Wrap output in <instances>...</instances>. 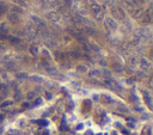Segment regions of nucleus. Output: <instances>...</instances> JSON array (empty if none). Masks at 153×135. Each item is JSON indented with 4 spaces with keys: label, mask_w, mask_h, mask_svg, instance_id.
Here are the masks:
<instances>
[{
    "label": "nucleus",
    "mask_w": 153,
    "mask_h": 135,
    "mask_svg": "<svg viewBox=\"0 0 153 135\" xmlns=\"http://www.w3.org/2000/svg\"><path fill=\"white\" fill-rule=\"evenodd\" d=\"M111 12H112V14H114L117 19H120V20H122V19L125 18V12H123V10L120 9V7H112Z\"/></svg>",
    "instance_id": "obj_1"
},
{
    "label": "nucleus",
    "mask_w": 153,
    "mask_h": 135,
    "mask_svg": "<svg viewBox=\"0 0 153 135\" xmlns=\"http://www.w3.org/2000/svg\"><path fill=\"white\" fill-rule=\"evenodd\" d=\"M7 18H9L10 23H12V24H17V23L19 22V16H18V14H16V13H13V12L9 13Z\"/></svg>",
    "instance_id": "obj_2"
},
{
    "label": "nucleus",
    "mask_w": 153,
    "mask_h": 135,
    "mask_svg": "<svg viewBox=\"0 0 153 135\" xmlns=\"http://www.w3.org/2000/svg\"><path fill=\"white\" fill-rule=\"evenodd\" d=\"M107 27L112 29V30H115V29H117V23L112 19L111 17H108L107 18Z\"/></svg>",
    "instance_id": "obj_3"
},
{
    "label": "nucleus",
    "mask_w": 153,
    "mask_h": 135,
    "mask_svg": "<svg viewBox=\"0 0 153 135\" xmlns=\"http://www.w3.org/2000/svg\"><path fill=\"white\" fill-rule=\"evenodd\" d=\"M48 18L52 20V22H59L60 20V14L57 13V12H49L48 13Z\"/></svg>",
    "instance_id": "obj_4"
},
{
    "label": "nucleus",
    "mask_w": 153,
    "mask_h": 135,
    "mask_svg": "<svg viewBox=\"0 0 153 135\" xmlns=\"http://www.w3.org/2000/svg\"><path fill=\"white\" fill-rule=\"evenodd\" d=\"M132 14H133V17H134V18L140 19V18L145 14V11H144L142 9H136V10H134V11H133V13H132Z\"/></svg>",
    "instance_id": "obj_5"
},
{
    "label": "nucleus",
    "mask_w": 153,
    "mask_h": 135,
    "mask_svg": "<svg viewBox=\"0 0 153 135\" xmlns=\"http://www.w3.org/2000/svg\"><path fill=\"white\" fill-rule=\"evenodd\" d=\"M91 10H92L93 14H97V13L103 12V11H102V7H100L98 4H95V2H92V4H91Z\"/></svg>",
    "instance_id": "obj_6"
},
{
    "label": "nucleus",
    "mask_w": 153,
    "mask_h": 135,
    "mask_svg": "<svg viewBox=\"0 0 153 135\" xmlns=\"http://www.w3.org/2000/svg\"><path fill=\"white\" fill-rule=\"evenodd\" d=\"M151 20H152L151 16H148V14H146V13L141 17V23H142L144 25H147V24H150V23H151Z\"/></svg>",
    "instance_id": "obj_7"
},
{
    "label": "nucleus",
    "mask_w": 153,
    "mask_h": 135,
    "mask_svg": "<svg viewBox=\"0 0 153 135\" xmlns=\"http://www.w3.org/2000/svg\"><path fill=\"white\" fill-rule=\"evenodd\" d=\"M55 57L57 61H63V59H65V54L61 52V50H56L55 52Z\"/></svg>",
    "instance_id": "obj_8"
},
{
    "label": "nucleus",
    "mask_w": 153,
    "mask_h": 135,
    "mask_svg": "<svg viewBox=\"0 0 153 135\" xmlns=\"http://www.w3.org/2000/svg\"><path fill=\"white\" fill-rule=\"evenodd\" d=\"M32 20H34V22H35L36 24H38V25H40L41 27H45L44 22L42 20L41 18H37V17H35V16H34V17H32Z\"/></svg>",
    "instance_id": "obj_9"
},
{
    "label": "nucleus",
    "mask_w": 153,
    "mask_h": 135,
    "mask_svg": "<svg viewBox=\"0 0 153 135\" xmlns=\"http://www.w3.org/2000/svg\"><path fill=\"white\" fill-rule=\"evenodd\" d=\"M85 32H86L87 35H91V36H96V35H97V30H95V29L89 27L85 29Z\"/></svg>",
    "instance_id": "obj_10"
},
{
    "label": "nucleus",
    "mask_w": 153,
    "mask_h": 135,
    "mask_svg": "<svg viewBox=\"0 0 153 135\" xmlns=\"http://www.w3.org/2000/svg\"><path fill=\"white\" fill-rule=\"evenodd\" d=\"M141 68L145 69V71L150 68V63H148V61H147L146 59H142V60H141Z\"/></svg>",
    "instance_id": "obj_11"
},
{
    "label": "nucleus",
    "mask_w": 153,
    "mask_h": 135,
    "mask_svg": "<svg viewBox=\"0 0 153 135\" xmlns=\"http://www.w3.org/2000/svg\"><path fill=\"white\" fill-rule=\"evenodd\" d=\"M10 42L12 43V44H18V43H20V38H18V37H13V36H9L7 37Z\"/></svg>",
    "instance_id": "obj_12"
},
{
    "label": "nucleus",
    "mask_w": 153,
    "mask_h": 135,
    "mask_svg": "<svg viewBox=\"0 0 153 135\" xmlns=\"http://www.w3.org/2000/svg\"><path fill=\"white\" fill-rule=\"evenodd\" d=\"M6 10H7V7H6L5 2L0 1V16H2V14L5 13V12H6Z\"/></svg>",
    "instance_id": "obj_13"
},
{
    "label": "nucleus",
    "mask_w": 153,
    "mask_h": 135,
    "mask_svg": "<svg viewBox=\"0 0 153 135\" xmlns=\"http://www.w3.org/2000/svg\"><path fill=\"white\" fill-rule=\"evenodd\" d=\"M70 55L72 57H80V52H79L78 49H77V50L74 49V50H71L70 52Z\"/></svg>",
    "instance_id": "obj_14"
},
{
    "label": "nucleus",
    "mask_w": 153,
    "mask_h": 135,
    "mask_svg": "<svg viewBox=\"0 0 153 135\" xmlns=\"http://www.w3.org/2000/svg\"><path fill=\"white\" fill-rule=\"evenodd\" d=\"M142 93L145 95V100H146V103H147L148 105H151V97L148 96V93H147L146 91H142Z\"/></svg>",
    "instance_id": "obj_15"
},
{
    "label": "nucleus",
    "mask_w": 153,
    "mask_h": 135,
    "mask_svg": "<svg viewBox=\"0 0 153 135\" xmlns=\"http://www.w3.org/2000/svg\"><path fill=\"white\" fill-rule=\"evenodd\" d=\"M30 52H31L32 55H37L38 54V48L35 47V45H31V47H30Z\"/></svg>",
    "instance_id": "obj_16"
},
{
    "label": "nucleus",
    "mask_w": 153,
    "mask_h": 135,
    "mask_svg": "<svg viewBox=\"0 0 153 135\" xmlns=\"http://www.w3.org/2000/svg\"><path fill=\"white\" fill-rule=\"evenodd\" d=\"M0 32H2V34H6V32H7V25H6L5 23L1 24V27H0Z\"/></svg>",
    "instance_id": "obj_17"
},
{
    "label": "nucleus",
    "mask_w": 153,
    "mask_h": 135,
    "mask_svg": "<svg viewBox=\"0 0 153 135\" xmlns=\"http://www.w3.org/2000/svg\"><path fill=\"white\" fill-rule=\"evenodd\" d=\"M12 10H13V13H22V12H23V10H22V7H19V6H13V9H12Z\"/></svg>",
    "instance_id": "obj_18"
},
{
    "label": "nucleus",
    "mask_w": 153,
    "mask_h": 135,
    "mask_svg": "<svg viewBox=\"0 0 153 135\" xmlns=\"http://www.w3.org/2000/svg\"><path fill=\"white\" fill-rule=\"evenodd\" d=\"M90 47H91L92 50H95V52H99V47H98L97 44H95V43H90Z\"/></svg>",
    "instance_id": "obj_19"
},
{
    "label": "nucleus",
    "mask_w": 153,
    "mask_h": 135,
    "mask_svg": "<svg viewBox=\"0 0 153 135\" xmlns=\"http://www.w3.org/2000/svg\"><path fill=\"white\" fill-rule=\"evenodd\" d=\"M114 69H115L116 72H121V71H122V66L118 65V63H114Z\"/></svg>",
    "instance_id": "obj_20"
},
{
    "label": "nucleus",
    "mask_w": 153,
    "mask_h": 135,
    "mask_svg": "<svg viewBox=\"0 0 153 135\" xmlns=\"http://www.w3.org/2000/svg\"><path fill=\"white\" fill-rule=\"evenodd\" d=\"M95 17H96V19H97V20H102V19H103V17H104V14H103V12H100V13L95 14Z\"/></svg>",
    "instance_id": "obj_21"
},
{
    "label": "nucleus",
    "mask_w": 153,
    "mask_h": 135,
    "mask_svg": "<svg viewBox=\"0 0 153 135\" xmlns=\"http://www.w3.org/2000/svg\"><path fill=\"white\" fill-rule=\"evenodd\" d=\"M14 2H17V4H19V5H22V6H27V2H25V0H13Z\"/></svg>",
    "instance_id": "obj_22"
},
{
    "label": "nucleus",
    "mask_w": 153,
    "mask_h": 135,
    "mask_svg": "<svg viewBox=\"0 0 153 135\" xmlns=\"http://www.w3.org/2000/svg\"><path fill=\"white\" fill-rule=\"evenodd\" d=\"M142 1H144V0H132V2H133L135 6H140V5L142 4Z\"/></svg>",
    "instance_id": "obj_23"
},
{
    "label": "nucleus",
    "mask_w": 153,
    "mask_h": 135,
    "mask_svg": "<svg viewBox=\"0 0 153 135\" xmlns=\"http://www.w3.org/2000/svg\"><path fill=\"white\" fill-rule=\"evenodd\" d=\"M17 77H18V78H20V79H25V78H28V75H27L25 73H18V74H17Z\"/></svg>",
    "instance_id": "obj_24"
},
{
    "label": "nucleus",
    "mask_w": 153,
    "mask_h": 135,
    "mask_svg": "<svg viewBox=\"0 0 153 135\" xmlns=\"http://www.w3.org/2000/svg\"><path fill=\"white\" fill-rule=\"evenodd\" d=\"M77 69H78L79 72H86V67H85V66H78Z\"/></svg>",
    "instance_id": "obj_25"
},
{
    "label": "nucleus",
    "mask_w": 153,
    "mask_h": 135,
    "mask_svg": "<svg viewBox=\"0 0 153 135\" xmlns=\"http://www.w3.org/2000/svg\"><path fill=\"white\" fill-rule=\"evenodd\" d=\"M90 75H100V72L99 71H92L90 73Z\"/></svg>",
    "instance_id": "obj_26"
},
{
    "label": "nucleus",
    "mask_w": 153,
    "mask_h": 135,
    "mask_svg": "<svg viewBox=\"0 0 153 135\" xmlns=\"http://www.w3.org/2000/svg\"><path fill=\"white\" fill-rule=\"evenodd\" d=\"M55 71H56L55 68H52V67H50V68H49V67L47 68V72H49V73H52V74H54V73H55Z\"/></svg>",
    "instance_id": "obj_27"
},
{
    "label": "nucleus",
    "mask_w": 153,
    "mask_h": 135,
    "mask_svg": "<svg viewBox=\"0 0 153 135\" xmlns=\"http://www.w3.org/2000/svg\"><path fill=\"white\" fill-rule=\"evenodd\" d=\"M104 99H105L108 103H112V99L110 98V97H108V96H105V97H104Z\"/></svg>",
    "instance_id": "obj_28"
},
{
    "label": "nucleus",
    "mask_w": 153,
    "mask_h": 135,
    "mask_svg": "<svg viewBox=\"0 0 153 135\" xmlns=\"http://www.w3.org/2000/svg\"><path fill=\"white\" fill-rule=\"evenodd\" d=\"M34 97H35V93H34V92H30V93H28V98H29V99H32Z\"/></svg>",
    "instance_id": "obj_29"
},
{
    "label": "nucleus",
    "mask_w": 153,
    "mask_h": 135,
    "mask_svg": "<svg viewBox=\"0 0 153 135\" xmlns=\"http://www.w3.org/2000/svg\"><path fill=\"white\" fill-rule=\"evenodd\" d=\"M63 1H65L66 6H71L72 5V0H63Z\"/></svg>",
    "instance_id": "obj_30"
},
{
    "label": "nucleus",
    "mask_w": 153,
    "mask_h": 135,
    "mask_svg": "<svg viewBox=\"0 0 153 135\" xmlns=\"http://www.w3.org/2000/svg\"><path fill=\"white\" fill-rule=\"evenodd\" d=\"M10 104H11V102H5V103H2V104H1V107H2V108H5V107H7V105H10Z\"/></svg>",
    "instance_id": "obj_31"
},
{
    "label": "nucleus",
    "mask_w": 153,
    "mask_h": 135,
    "mask_svg": "<svg viewBox=\"0 0 153 135\" xmlns=\"http://www.w3.org/2000/svg\"><path fill=\"white\" fill-rule=\"evenodd\" d=\"M83 49H84V50H86V52H89V50H90V48H89L86 44H84V45H83Z\"/></svg>",
    "instance_id": "obj_32"
},
{
    "label": "nucleus",
    "mask_w": 153,
    "mask_h": 135,
    "mask_svg": "<svg viewBox=\"0 0 153 135\" xmlns=\"http://www.w3.org/2000/svg\"><path fill=\"white\" fill-rule=\"evenodd\" d=\"M135 61H136V60H135V57H134V59H130V60H129V62H130L132 65H133V63L135 65Z\"/></svg>",
    "instance_id": "obj_33"
},
{
    "label": "nucleus",
    "mask_w": 153,
    "mask_h": 135,
    "mask_svg": "<svg viewBox=\"0 0 153 135\" xmlns=\"http://www.w3.org/2000/svg\"><path fill=\"white\" fill-rule=\"evenodd\" d=\"M41 99H40V98H38V99H37V100H36V102H35V105H38V104H41Z\"/></svg>",
    "instance_id": "obj_34"
},
{
    "label": "nucleus",
    "mask_w": 153,
    "mask_h": 135,
    "mask_svg": "<svg viewBox=\"0 0 153 135\" xmlns=\"http://www.w3.org/2000/svg\"><path fill=\"white\" fill-rule=\"evenodd\" d=\"M133 43H134V44H138V43H139V38L136 37L135 40H133Z\"/></svg>",
    "instance_id": "obj_35"
},
{
    "label": "nucleus",
    "mask_w": 153,
    "mask_h": 135,
    "mask_svg": "<svg viewBox=\"0 0 153 135\" xmlns=\"http://www.w3.org/2000/svg\"><path fill=\"white\" fill-rule=\"evenodd\" d=\"M45 97H47L48 99H50V98H52V93H48V92H47V93H45Z\"/></svg>",
    "instance_id": "obj_36"
},
{
    "label": "nucleus",
    "mask_w": 153,
    "mask_h": 135,
    "mask_svg": "<svg viewBox=\"0 0 153 135\" xmlns=\"http://www.w3.org/2000/svg\"><path fill=\"white\" fill-rule=\"evenodd\" d=\"M40 123H41L42 126H44V124H45V121H40Z\"/></svg>",
    "instance_id": "obj_37"
},
{
    "label": "nucleus",
    "mask_w": 153,
    "mask_h": 135,
    "mask_svg": "<svg viewBox=\"0 0 153 135\" xmlns=\"http://www.w3.org/2000/svg\"><path fill=\"white\" fill-rule=\"evenodd\" d=\"M123 133H125L126 135H128V134H129V133H128V130H125V129H123Z\"/></svg>",
    "instance_id": "obj_38"
},
{
    "label": "nucleus",
    "mask_w": 153,
    "mask_h": 135,
    "mask_svg": "<svg viewBox=\"0 0 153 135\" xmlns=\"http://www.w3.org/2000/svg\"><path fill=\"white\" fill-rule=\"evenodd\" d=\"M0 90H1V85H0Z\"/></svg>",
    "instance_id": "obj_39"
}]
</instances>
